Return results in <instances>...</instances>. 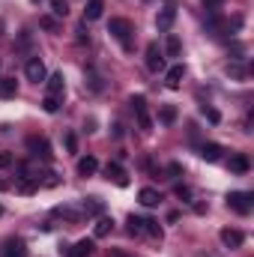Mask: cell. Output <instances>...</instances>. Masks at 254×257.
I'll return each instance as SVG.
<instances>
[{
  "label": "cell",
  "instance_id": "d4e9b609",
  "mask_svg": "<svg viewBox=\"0 0 254 257\" xmlns=\"http://www.w3.org/2000/svg\"><path fill=\"white\" fill-rule=\"evenodd\" d=\"M159 117H162V123H165V126H171V123L177 120V108H174V105H165Z\"/></svg>",
  "mask_w": 254,
  "mask_h": 257
},
{
  "label": "cell",
  "instance_id": "4fadbf2b",
  "mask_svg": "<svg viewBox=\"0 0 254 257\" xmlns=\"http://www.w3.org/2000/svg\"><path fill=\"white\" fill-rule=\"evenodd\" d=\"M102 12H105V0H87L84 21H96V18H102Z\"/></svg>",
  "mask_w": 254,
  "mask_h": 257
},
{
  "label": "cell",
  "instance_id": "7c38bea8",
  "mask_svg": "<svg viewBox=\"0 0 254 257\" xmlns=\"http://www.w3.org/2000/svg\"><path fill=\"white\" fill-rule=\"evenodd\" d=\"M99 171V162L93 159V156H84V159H78V177H93Z\"/></svg>",
  "mask_w": 254,
  "mask_h": 257
},
{
  "label": "cell",
  "instance_id": "30bf717a",
  "mask_svg": "<svg viewBox=\"0 0 254 257\" xmlns=\"http://www.w3.org/2000/svg\"><path fill=\"white\" fill-rule=\"evenodd\" d=\"M221 242H224L227 248H239V245L245 242V236H242V230H236V227H224V230H221Z\"/></svg>",
  "mask_w": 254,
  "mask_h": 257
},
{
  "label": "cell",
  "instance_id": "9c48e42d",
  "mask_svg": "<svg viewBox=\"0 0 254 257\" xmlns=\"http://www.w3.org/2000/svg\"><path fill=\"white\" fill-rule=\"evenodd\" d=\"M105 177H108V180H114L120 189H126V186H129V174L120 168V165H117V162H111V165L105 168Z\"/></svg>",
  "mask_w": 254,
  "mask_h": 257
},
{
  "label": "cell",
  "instance_id": "836d02e7",
  "mask_svg": "<svg viewBox=\"0 0 254 257\" xmlns=\"http://www.w3.org/2000/svg\"><path fill=\"white\" fill-rule=\"evenodd\" d=\"M111 257H129V254H123V251H111Z\"/></svg>",
  "mask_w": 254,
  "mask_h": 257
},
{
  "label": "cell",
  "instance_id": "e575fe53",
  "mask_svg": "<svg viewBox=\"0 0 254 257\" xmlns=\"http://www.w3.org/2000/svg\"><path fill=\"white\" fill-rule=\"evenodd\" d=\"M0 189H9V186H6V183H3V180H0Z\"/></svg>",
  "mask_w": 254,
  "mask_h": 257
},
{
  "label": "cell",
  "instance_id": "ba28073f",
  "mask_svg": "<svg viewBox=\"0 0 254 257\" xmlns=\"http://www.w3.org/2000/svg\"><path fill=\"white\" fill-rule=\"evenodd\" d=\"M0 257H27V245L21 239H6L0 248Z\"/></svg>",
  "mask_w": 254,
  "mask_h": 257
},
{
  "label": "cell",
  "instance_id": "83f0119b",
  "mask_svg": "<svg viewBox=\"0 0 254 257\" xmlns=\"http://www.w3.org/2000/svg\"><path fill=\"white\" fill-rule=\"evenodd\" d=\"M39 24H42L45 30H57V21H54L51 15H45V18H39Z\"/></svg>",
  "mask_w": 254,
  "mask_h": 257
},
{
  "label": "cell",
  "instance_id": "e0dca14e",
  "mask_svg": "<svg viewBox=\"0 0 254 257\" xmlns=\"http://www.w3.org/2000/svg\"><path fill=\"white\" fill-rule=\"evenodd\" d=\"M45 84H48V96H63V75H51L45 78Z\"/></svg>",
  "mask_w": 254,
  "mask_h": 257
},
{
  "label": "cell",
  "instance_id": "52a82bcc",
  "mask_svg": "<svg viewBox=\"0 0 254 257\" xmlns=\"http://www.w3.org/2000/svg\"><path fill=\"white\" fill-rule=\"evenodd\" d=\"M174 21H177V9H174V6H165V9L156 15V27H159L162 33H168V30L174 27Z\"/></svg>",
  "mask_w": 254,
  "mask_h": 257
},
{
  "label": "cell",
  "instance_id": "4dcf8cb0",
  "mask_svg": "<svg viewBox=\"0 0 254 257\" xmlns=\"http://www.w3.org/2000/svg\"><path fill=\"white\" fill-rule=\"evenodd\" d=\"M12 165V156L9 153H0V168H9Z\"/></svg>",
  "mask_w": 254,
  "mask_h": 257
},
{
  "label": "cell",
  "instance_id": "8d00e7d4",
  "mask_svg": "<svg viewBox=\"0 0 254 257\" xmlns=\"http://www.w3.org/2000/svg\"><path fill=\"white\" fill-rule=\"evenodd\" d=\"M33 3H36V0H33Z\"/></svg>",
  "mask_w": 254,
  "mask_h": 257
},
{
  "label": "cell",
  "instance_id": "d590c367",
  "mask_svg": "<svg viewBox=\"0 0 254 257\" xmlns=\"http://www.w3.org/2000/svg\"><path fill=\"white\" fill-rule=\"evenodd\" d=\"M0 30H3V21H0Z\"/></svg>",
  "mask_w": 254,
  "mask_h": 257
},
{
  "label": "cell",
  "instance_id": "8992f818",
  "mask_svg": "<svg viewBox=\"0 0 254 257\" xmlns=\"http://www.w3.org/2000/svg\"><path fill=\"white\" fill-rule=\"evenodd\" d=\"M147 69H150V72H162V69H165V57H162V51H159L156 42L147 45Z\"/></svg>",
  "mask_w": 254,
  "mask_h": 257
},
{
  "label": "cell",
  "instance_id": "f1b7e54d",
  "mask_svg": "<svg viewBox=\"0 0 254 257\" xmlns=\"http://www.w3.org/2000/svg\"><path fill=\"white\" fill-rule=\"evenodd\" d=\"M227 75H233V78H242V75H245V69H242V66H227Z\"/></svg>",
  "mask_w": 254,
  "mask_h": 257
},
{
  "label": "cell",
  "instance_id": "8fae6325",
  "mask_svg": "<svg viewBox=\"0 0 254 257\" xmlns=\"http://www.w3.org/2000/svg\"><path fill=\"white\" fill-rule=\"evenodd\" d=\"M183 78H186V69H183V66H171L168 75H165V84H168L171 90H177V87L183 84Z\"/></svg>",
  "mask_w": 254,
  "mask_h": 257
},
{
  "label": "cell",
  "instance_id": "7a4b0ae2",
  "mask_svg": "<svg viewBox=\"0 0 254 257\" xmlns=\"http://www.w3.org/2000/svg\"><path fill=\"white\" fill-rule=\"evenodd\" d=\"M251 200H254L251 192H230L227 194V206L233 212H239V215H248L251 212Z\"/></svg>",
  "mask_w": 254,
  "mask_h": 257
},
{
  "label": "cell",
  "instance_id": "277c9868",
  "mask_svg": "<svg viewBox=\"0 0 254 257\" xmlns=\"http://www.w3.org/2000/svg\"><path fill=\"white\" fill-rule=\"evenodd\" d=\"M27 150H30L36 159H45V162H51V156H54V153H51V144H48L45 138H39V135H30V138H27Z\"/></svg>",
  "mask_w": 254,
  "mask_h": 257
},
{
  "label": "cell",
  "instance_id": "2e32d148",
  "mask_svg": "<svg viewBox=\"0 0 254 257\" xmlns=\"http://www.w3.org/2000/svg\"><path fill=\"white\" fill-rule=\"evenodd\" d=\"M200 159L218 162V159H221V147H218V144H203V147H200Z\"/></svg>",
  "mask_w": 254,
  "mask_h": 257
},
{
  "label": "cell",
  "instance_id": "d6986e66",
  "mask_svg": "<svg viewBox=\"0 0 254 257\" xmlns=\"http://www.w3.org/2000/svg\"><path fill=\"white\" fill-rule=\"evenodd\" d=\"M90 251H93V242H90V239H81V242L72 245L69 257H90Z\"/></svg>",
  "mask_w": 254,
  "mask_h": 257
},
{
  "label": "cell",
  "instance_id": "3957f363",
  "mask_svg": "<svg viewBox=\"0 0 254 257\" xmlns=\"http://www.w3.org/2000/svg\"><path fill=\"white\" fill-rule=\"evenodd\" d=\"M132 111L138 117V126L144 132H153V120H150V111H147V99L144 96H132Z\"/></svg>",
  "mask_w": 254,
  "mask_h": 257
},
{
  "label": "cell",
  "instance_id": "603a6c76",
  "mask_svg": "<svg viewBox=\"0 0 254 257\" xmlns=\"http://www.w3.org/2000/svg\"><path fill=\"white\" fill-rule=\"evenodd\" d=\"M129 233H132V236H141V233H144V218L129 215Z\"/></svg>",
  "mask_w": 254,
  "mask_h": 257
},
{
  "label": "cell",
  "instance_id": "ac0fdd59",
  "mask_svg": "<svg viewBox=\"0 0 254 257\" xmlns=\"http://www.w3.org/2000/svg\"><path fill=\"white\" fill-rule=\"evenodd\" d=\"M15 93H18L15 78H0V96H3V99H12Z\"/></svg>",
  "mask_w": 254,
  "mask_h": 257
},
{
  "label": "cell",
  "instance_id": "7402d4cb",
  "mask_svg": "<svg viewBox=\"0 0 254 257\" xmlns=\"http://www.w3.org/2000/svg\"><path fill=\"white\" fill-rule=\"evenodd\" d=\"M165 51H168L171 57H180V51H183L180 39H177V36H168V42H165Z\"/></svg>",
  "mask_w": 254,
  "mask_h": 257
},
{
  "label": "cell",
  "instance_id": "cb8c5ba5",
  "mask_svg": "<svg viewBox=\"0 0 254 257\" xmlns=\"http://www.w3.org/2000/svg\"><path fill=\"white\" fill-rule=\"evenodd\" d=\"M111 227H114V221H111V218H99V221H96V236H99V239H102V236H108V233H111Z\"/></svg>",
  "mask_w": 254,
  "mask_h": 257
},
{
  "label": "cell",
  "instance_id": "44dd1931",
  "mask_svg": "<svg viewBox=\"0 0 254 257\" xmlns=\"http://www.w3.org/2000/svg\"><path fill=\"white\" fill-rule=\"evenodd\" d=\"M60 99H63V96H45V99H42V108H45L48 114H57V111H60Z\"/></svg>",
  "mask_w": 254,
  "mask_h": 257
},
{
  "label": "cell",
  "instance_id": "484cf974",
  "mask_svg": "<svg viewBox=\"0 0 254 257\" xmlns=\"http://www.w3.org/2000/svg\"><path fill=\"white\" fill-rule=\"evenodd\" d=\"M51 12H54L57 18H66V15H69V3H66V0H51Z\"/></svg>",
  "mask_w": 254,
  "mask_h": 257
},
{
  "label": "cell",
  "instance_id": "5b68a950",
  "mask_svg": "<svg viewBox=\"0 0 254 257\" xmlns=\"http://www.w3.org/2000/svg\"><path fill=\"white\" fill-rule=\"evenodd\" d=\"M24 75H27V81H33V84H42V81L48 78L45 63H42L39 57H30V60H27V66H24Z\"/></svg>",
  "mask_w": 254,
  "mask_h": 257
},
{
  "label": "cell",
  "instance_id": "5bb4252c",
  "mask_svg": "<svg viewBox=\"0 0 254 257\" xmlns=\"http://www.w3.org/2000/svg\"><path fill=\"white\" fill-rule=\"evenodd\" d=\"M138 200H141L144 206H159V203H162V194L156 192V189H141V192H138Z\"/></svg>",
  "mask_w": 254,
  "mask_h": 257
},
{
  "label": "cell",
  "instance_id": "ffe728a7",
  "mask_svg": "<svg viewBox=\"0 0 254 257\" xmlns=\"http://www.w3.org/2000/svg\"><path fill=\"white\" fill-rule=\"evenodd\" d=\"M144 233H147V236H153V239H162V227H159V221L144 218Z\"/></svg>",
  "mask_w": 254,
  "mask_h": 257
},
{
  "label": "cell",
  "instance_id": "4316f807",
  "mask_svg": "<svg viewBox=\"0 0 254 257\" xmlns=\"http://www.w3.org/2000/svg\"><path fill=\"white\" fill-rule=\"evenodd\" d=\"M200 111H203V117H206V120H209V123H218V120H221V117H218V111H215V108H206V105H203V108H200Z\"/></svg>",
  "mask_w": 254,
  "mask_h": 257
},
{
  "label": "cell",
  "instance_id": "6da1fadb",
  "mask_svg": "<svg viewBox=\"0 0 254 257\" xmlns=\"http://www.w3.org/2000/svg\"><path fill=\"white\" fill-rule=\"evenodd\" d=\"M108 33L123 45V51H132L135 48V42H132V24H129L126 18H111V24H108Z\"/></svg>",
  "mask_w": 254,
  "mask_h": 257
},
{
  "label": "cell",
  "instance_id": "1f68e13d",
  "mask_svg": "<svg viewBox=\"0 0 254 257\" xmlns=\"http://www.w3.org/2000/svg\"><path fill=\"white\" fill-rule=\"evenodd\" d=\"M177 197H183V200H189V197H191V192L186 189V186H177Z\"/></svg>",
  "mask_w": 254,
  "mask_h": 257
},
{
  "label": "cell",
  "instance_id": "f546056e",
  "mask_svg": "<svg viewBox=\"0 0 254 257\" xmlns=\"http://www.w3.org/2000/svg\"><path fill=\"white\" fill-rule=\"evenodd\" d=\"M66 147H69V153H75V150H78V141H75V135H66Z\"/></svg>",
  "mask_w": 254,
  "mask_h": 257
},
{
  "label": "cell",
  "instance_id": "9a60e30c",
  "mask_svg": "<svg viewBox=\"0 0 254 257\" xmlns=\"http://www.w3.org/2000/svg\"><path fill=\"white\" fill-rule=\"evenodd\" d=\"M248 168H251V162H248V156H230V171L233 174H248Z\"/></svg>",
  "mask_w": 254,
  "mask_h": 257
},
{
  "label": "cell",
  "instance_id": "d6a6232c",
  "mask_svg": "<svg viewBox=\"0 0 254 257\" xmlns=\"http://www.w3.org/2000/svg\"><path fill=\"white\" fill-rule=\"evenodd\" d=\"M180 171H183L180 165H171V168H168V174H171V177H180Z\"/></svg>",
  "mask_w": 254,
  "mask_h": 257
}]
</instances>
